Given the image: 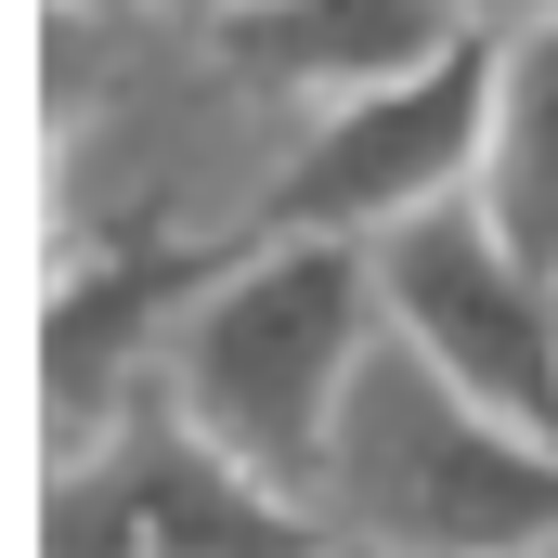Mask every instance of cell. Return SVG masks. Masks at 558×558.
<instances>
[{
  "instance_id": "6da1fadb",
  "label": "cell",
  "mask_w": 558,
  "mask_h": 558,
  "mask_svg": "<svg viewBox=\"0 0 558 558\" xmlns=\"http://www.w3.org/2000/svg\"><path fill=\"white\" fill-rule=\"evenodd\" d=\"M312 92L234 0H39V247L234 260L274 234Z\"/></svg>"
},
{
  "instance_id": "7a4b0ae2",
  "label": "cell",
  "mask_w": 558,
  "mask_h": 558,
  "mask_svg": "<svg viewBox=\"0 0 558 558\" xmlns=\"http://www.w3.org/2000/svg\"><path fill=\"white\" fill-rule=\"evenodd\" d=\"M377 338H390V299H377V247L364 234H260V247H234L182 299L156 390L208 441H234L247 468H274L286 494H312L325 428H338Z\"/></svg>"
},
{
  "instance_id": "3957f363",
  "label": "cell",
  "mask_w": 558,
  "mask_h": 558,
  "mask_svg": "<svg viewBox=\"0 0 558 558\" xmlns=\"http://www.w3.org/2000/svg\"><path fill=\"white\" fill-rule=\"evenodd\" d=\"M312 507L390 558H533L558 546V441L454 390L416 338H377L325 428Z\"/></svg>"
},
{
  "instance_id": "277c9868",
  "label": "cell",
  "mask_w": 558,
  "mask_h": 558,
  "mask_svg": "<svg viewBox=\"0 0 558 558\" xmlns=\"http://www.w3.org/2000/svg\"><path fill=\"white\" fill-rule=\"evenodd\" d=\"M325 507L247 468L169 390L131 403L105 441L39 468V558H325Z\"/></svg>"
},
{
  "instance_id": "5b68a950",
  "label": "cell",
  "mask_w": 558,
  "mask_h": 558,
  "mask_svg": "<svg viewBox=\"0 0 558 558\" xmlns=\"http://www.w3.org/2000/svg\"><path fill=\"white\" fill-rule=\"evenodd\" d=\"M481 131H494V26L377 78V92L312 105V143L286 156V195H274V234H364L377 247L390 221L481 195Z\"/></svg>"
},
{
  "instance_id": "8992f818",
  "label": "cell",
  "mask_w": 558,
  "mask_h": 558,
  "mask_svg": "<svg viewBox=\"0 0 558 558\" xmlns=\"http://www.w3.org/2000/svg\"><path fill=\"white\" fill-rule=\"evenodd\" d=\"M377 299H390V338H416L454 390H481L494 416L558 441V286L481 221V195L390 221L377 234Z\"/></svg>"
},
{
  "instance_id": "52a82bcc",
  "label": "cell",
  "mask_w": 558,
  "mask_h": 558,
  "mask_svg": "<svg viewBox=\"0 0 558 558\" xmlns=\"http://www.w3.org/2000/svg\"><path fill=\"white\" fill-rule=\"evenodd\" d=\"M481 221L558 286V0L494 26V131H481Z\"/></svg>"
},
{
  "instance_id": "ba28073f",
  "label": "cell",
  "mask_w": 558,
  "mask_h": 558,
  "mask_svg": "<svg viewBox=\"0 0 558 558\" xmlns=\"http://www.w3.org/2000/svg\"><path fill=\"white\" fill-rule=\"evenodd\" d=\"M234 13H247V39L274 52L312 105L377 92V78L428 65V52L481 39V13H468V0H234Z\"/></svg>"
},
{
  "instance_id": "9c48e42d",
  "label": "cell",
  "mask_w": 558,
  "mask_h": 558,
  "mask_svg": "<svg viewBox=\"0 0 558 558\" xmlns=\"http://www.w3.org/2000/svg\"><path fill=\"white\" fill-rule=\"evenodd\" d=\"M468 13H481V26H520V13H546V0H468Z\"/></svg>"
},
{
  "instance_id": "30bf717a",
  "label": "cell",
  "mask_w": 558,
  "mask_h": 558,
  "mask_svg": "<svg viewBox=\"0 0 558 558\" xmlns=\"http://www.w3.org/2000/svg\"><path fill=\"white\" fill-rule=\"evenodd\" d=\"M325 558H390V546H351V533H338V546H325Z\"/></svg>"
},
{
  "instance_id": "8fae6325",
  "label": "cell",
  "mask_w": 558,
  "mask_h": 558,
  "mask_svg": "<svg viewBox=\"0 0 558 558\" xmlns=\"http://www.w3.org/2000/svg\"><path fill=\"white\" fill-rule=\"evenodd\" d=\"M533 558H558V546H533Z\"/></svg>"
}]
</instances>
